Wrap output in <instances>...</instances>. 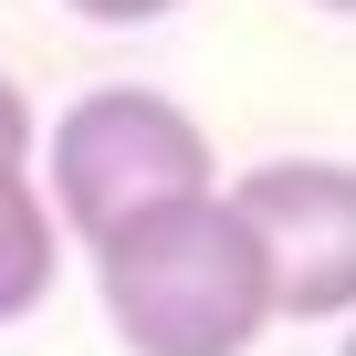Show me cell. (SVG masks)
I'll return each instance as SVG.
<instances>
[{"label": "cell", "instance_id": "277c9868", "mask_svg": "<svg viewBox=\"0 0 356 356\" xmlns=\"http://www.w3.org/2000/svg\"><path fill=\"white\" fill-rule=\"evenodd\" d=\"M53 283H63V220L32 168H0V325L42 314Z\"/></svg>", "mask_w": 356, "mask_h": 356}, {"label": "cell", "instance_id": "7a4b0ae2", "mask_svg": "<svg viewBox=\"0 0 356 356\" xmlns=\"http://www.w3.org/2000/svg\"><path fill=\"white\" fill-rule=\"evenodd\" d=\"M220 189V147L210 126L157 95V84H95L53 115V168H42V200L63 220V241H105L168 200H200Z\"/></svg>", "mask_w": 356, "mask_h": 356}, {"label": "cell", "instance_id": "5b68a950", "mask_svg": "<svg viewBox=\"0 0 356 356\" xmlns=\"http://www.w3.org/2000/svg\"><path fill=\"white\" fill-rule=\"evenodd\" d=\"M42 157V115H32V95L0 74V168H32Z\"/></svg>", "mask_w": 356, "mask_h": 356}, {"label": "cell", "instance_id": "8992f818", "mask_svg": "<svg viewBox=\"0 0 356 356\" xmlns=\"http://www.w3.org/2000/svg\"><path fill=\"white\" fill-rule=\"evenodd\" d=\"M74 22H95V32H136V22H168V11H189V0H63Z\"/></svg>", "mask_w": 356, "mask_h": 356}, {"label": "cell", "instance_id": "52a82bcc", "mask_svg": "<svg viewBox=\"0 0 356 356\" xmlns=\"http://www.w3.org/2000/svg\"><path fill=\"white\" fill-rule=\"evenodd\" d=\"M314 11H356V0H314Z\"/></svg>", "mask_w": 356, "mask_h": 356}, {"label": "cell", "instance_id": "6da1fadb", "mask_svg": "<svg viewBox=\"0 0 356 356\" xmlns=\"http://www.w3.org/2000/svg\"><path fill=\"white\" fill-rule=\"evenodd\" d=\"M84 262H95V304L126 356H252L283 325L262 241L241 231V210L220 189L168 200V210L84 241Z\"/></svg>", "mask_w": 356, "mask_h": 356}, {"label": "cell", "instance_id": "3957f363", "mask_svg": "<svg viewBox=\"0 0 356 356\" xmlns=\"http://www.w3.org/2000/svg\"><path fill=\"white\" fill-rule=\"evenodd\" d=\"M220 200L262 241L283 325H335L356 304V168L346 157H262L252 178H231Z\"/></svg>", "mask_w": 356, "mask_h": 356}]
</instances>
